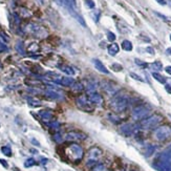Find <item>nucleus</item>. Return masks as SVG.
I'll use <instances>...</instances> for the list:
<instances>
[{
    "mask_svg": "<svg viewBox=\"0 0 171 171\" xmlns=\"http://www.w3.org/2000/svg\"><path fill=\"white\" fill-rule=\"evenodd\" d=\"M152 166L159 171H171V145L159 153Z\"/></svg>",
    "mask_w": 171,
    "mask_h": 171,
    "instance_id": "1",
    "label": "nucleus"
},
{
    "mask_svg": "<svg viewBox=\"0 0 171 171\" xmlns=\"http://www.w3.org/2000/svg\"><path fill=\"white\" fill-rule=\"evenodd\" d=\"M129 105V100L124 95H116L111 100V107L117 112H122Z\"/></svg>",
    "mask_w": 171,
    "mask_h": 171,
    "instance_id": "2",
    "label": "nucleus"
},
{
    "mask_svg": "<svg viewBox=\"0 0 171 171\" xmlns=\"http://www.w3.org/2000/svg\"><path fill=\"white\" fill-rule=\"evenodd\" d=\"M66 156L72 162H78L83 158V148L78 144H72L66 148Z\"/></svg>",
    "mask_w": 171,
    "mask_h": 171,
    "instance_id": "3",
    "label": "nucleus"
},
{
    "mask_svg": "<svg viewBox=\"0 0 171 171\" xmlns=\"http://www.w3.org/2000/svg\"><path fill=\"white\" fill-rule=\"evenodd\" d=\"M162 121V117L159 115H153V116H150V117L144 119V120L141 121L140 123V127L143 129H152L154 127H156L158 125L161 123Z\"/></svg>",
    "mask_w": 171,
    "mask_h": 171,
    "instance_id": "4",
    "label": "nucleus"
},
{
    "mask_svg": "<svg viewBox=\"0 0 171 171\" xmlns=\"http://www.w3.org/2000/svg\"><path fill=\"white\" fill-rule=\"evenodd\" d=\"M154 138L158 141H166L171 138V127L168 125H163L159 126L154 130Z\"/></svg>",
    "mask_w": 171,
    "mask_h": 171,
    "instance_id": "5",
    "label": "nucleus"
},
{
    "mask_svg": "<svg viewBox=\"0 0 171 171\" xmlns=\"http://www.w3.org/2000/svg\"><path fill=\"white\" fill-rule=\"evenodd\" d=\"M102 150L98 147H92L88 150V158H87V166H96L98 159L102 156Z\"/></svg>",
    "mask_w": 171,
    "mask_h": 171,
    "instance_id": "6",
    "label": "nucleus"
},
{
    "mask_svg": "<svg viewBox=\"0 0 171 171\" xmlns=\"http://www.w3.org/2000/svg\"><path fill=\"white\" fill-rule=\"evenodd\" d=\"M150 113V108L148 106L145 105H140L136 106V108H133L132 110V118L134 120H144L146 117H148V115Z\"/></svg>",
    "mask_w": 171,
    "mask_h": 171,
    "instance_id": "7",
    "label": "nucleus"
},
{
    "mask_svg": "<svg viewBox=\"0 0 171 171\" xmlns=\"http://www.w3.org/2000/svg\"><path fill=\"white\" fill-rule=\"evenodd\" d=\"M87 139V136L80 131H70L65 134V140L69 142H77V141H83Z\"/></svg>",
    "mask_w": 171,
    "mask_h": 171,
    "instance_id": "8",
    "label": "nucleus"
},
{
    "mask_svg": "<svg viewBox=\"0 0 171 171\" xmlns=\"http://www.w3.org/2000/svg\"><path fill=\"white\" fill-rule=\"evenodd\" d=\"M121 132L125 136H131L134 131H136V126L131 123H126V124L122 125L120 128Z\"/></svg>",
    "mask_w": 171,
    "mask_h": 171,
    "instance_id": "9",
    "label": "nucleus"
},
{
    "mask_svg": "<svg viewBox=\"0 0 171 171\" xmlns=\"http://www.w3.org/2000/svg\"><path fill=\"white\" fill-rule=\"evenodd\" d=\"M92 63H93V66H95V68L98 70V72H102V74H105V75H109V74H110V72H109V70L107 69L106 66L104 65L103 63H102L101 61L99 60V59H93Z\"/></svg>",
    "mask_w": 171,
    "mask_h": 171,
    "instance_id": "10",
    "label": "nucleus"
},
{
    "mask_svg": "<svg viewBox=\"0 0 171 171\" xmlns=\"http://www.w3.org/2000/svg\"><path fill=\"white\" fill-rule=\"evenodd\" d=\"M77 105H78L80 108L82 109H86V110H90L89 109V102L86 99V97L84 96H81L77 99Z\"/></svg>",
    "mask_w": 171,
    "mask_h": 171,
    "instance_id": "11",
    "label": "nucleus"
},
{
    "mask_svg": "<svg viewBox=\"0 0 171 171\" xmlns=\"http://www.w3.org/2000/svg\"><path fill=\"white\" fill-rule=\"evenodd\" d=\"M88 100L90 101V103L95 104V105H101L102 104V97L96 92L89 93V98H88Z\"/></svg>",
    "mask_w": 171,
    "mask_h": 171,
    "instance_id": "12",
    "label": "nucleus"
},
{
    "mask_svg": "<svg viewBox=\"0 0 171 171\" xmlns=\"http://www.w3.org/2000/svg\"><path fill=\"white\" fill-rule=\"evenodd\" d=\"M39 116L41 117L43 121H45V122H47V124L49 123V120L53 117V112H52L51 110H47V109H44V110H41L39 111Z\"/></svg>",
    "mask_w": 171,
    "mask_h": 171,
    "instance_id": "13",
    "label": "nucleus"
},
{
    "mask_svg": "<svg viewBox=\"0 0 171 171\" xmlns=\"http://www.w3.org/2000/svg\"><path fill=\"white\" fill-rule=\"evenodd\" d=\"M58 84L63 85V86H72L75 84V80L72 78H70V77H61Z\"/></svg>",
    "mask_w": 171,
    "mask_h": 171,
    "instance_id": "14",
    "label": "nucleus"
},
{
    "mask_svg": "<svg viewBox=\"0 0 171 171\" xmlns=\"http://www.w3.org/2000/svg\"><path fill=\"white\" fill-rule=\"evenodd\" d=\"M45 95H46V97L49 98V99H54V100H61V99H62V96H61L59 92H55L54 89H49V90H46Z\"/></svg>",
    "mask_w": 171,
    "mask_h": 171,
    "instance_id": "15",
    "label": "nucleus"
},
{
    "mask_svg": "<svg viewBox=\"0 0 171 171\" xmlns=\"http://www.w3.org/2000/svg\"><path fill=\"white\" fill-rule=\"evenodd\" d=\"M119 52H120V47H119L117 43H112L108 46V54L110 56H116Z\"/></svg>",
    "mask_w": 171,
    "mask_h": 171,
    "instance_id": "16",
    "label": "nucleus"
},
{
    "mask_svg": "<svg viewBox=\"0 0 171 171\" xmlns=\"http://www.w3.org/2000/svg\"><path fill=\"white\" fill-rule=\"evenodd\" d=\"M104 88L105 90H107L109 93H116L118 92V87H116V85L113 83H110V82H107V83L104 84Z\"/></svg>",
    "mask_w": 171,
    "mask_h": 171,
    "instance_id": "17",
    "label": "nucleus"
},
{
    "mask_svg": "<svg viewBox=\"0 0 171 171\" xmlns=\"http://www.w3.org/2000/svg\"><path fill=\"white\" fill-rule=\"evenodd\" d=\"M59 68H60L61 70H62L64 74L68 75V76H74L76 72H75V69L72 67H70V66L68 65H62V66H59Z\"/></svg>",
    "mask_w": 171,
    "mask_h": 171,
    "instance_id": "18",
    "label": "nucleus"
},
{
    "mask_svg": "<svg viewBox=\"0 0 171 171\" xmlns=\"http://www.w3.org/2000/svg\"><path fill=\"white\" fill-rule=\"evenodd\" d=\"M27 104L31 107H39L41 106L42 102L40 100L36 99V98H27Z\"/></svg>",
    "mask_w": 171,
    "mask_h": 171,
    "instance_id": "19",
    "label": "nucleus"
},
{
    "mask_svg": "<svg viewBox=\"0 0 171 171\" xmlns=\"http://www.w3.org/2000/svg\"><path fill=\"white\" fill-rule=\"evenodd\" d=\"M121 46H122V49H124V51H126V52H131L132 49H133V46H132V43L129 40L122 41V44H121Z\"/></svg>",
    "mask_w": 171,
    "mask_h": 171,
    "instance_id": "20",
    "label": "nucleus"
},
{
    "mask_svg": "<svg viewBox=\"0 0 171 171\" xmlns=\"http://www.w3.org/2000/svg\"><path fill=\"white\" fill-rule=\"evenodd\" d=\"M149 66L152 70H154V72H159V70L163 69V64H162V62H159V61H156V62L151 63Z\"/></svg>",
    "mask_w": 171,
    "mask_h": 171,
    "instance_id": "21",
    "label": "nucleus"
},
{
    "mask_svg": "<svg viewBox=\"0 0 171 171\" xmlns=\"http://www.w3.org/2000/svg\"><path fill=\"white\" fill-rule=\"evenodd\" d=\"M152 77H153V78L156 79V81L159 82V83H161V84H166V79L164 78V77L162 76L161 74H159V72H152Z\"/></svg>",
    "mask_w": 171,
    "mask_h": 171,
    "instance_id": "22",
    "label": "nucleus"
},
{
    "mask_svg": "<svg viewBox=\"0 0 171 171\" xmlns=\"http://www.w3.org/2000/svg\"><path fill=\"white\" fill-rule=\"evenodd\" d=\"M36 164H37V163H36L35 159H33V158H29V159H27L25 162H24V167H25V168L33 167V166H35Z\"/></svg>",
    "mask_w": 171,
    "mask_h": 171,
    "instance_id": "23",
    "label": "nucleus"
},
{
    "mask_svg": "<svg viewBox=\"0 0 171 171\" xmlns=\"http://www.w3.org/2000/svg\"><path fill=\"white\" fill-rule=\"evenodd\" d=\"M1 151H2V153H3L4 156H12V149H11L8 146H3V147L1 148Z\"/></svg>",
    "mask_w": 171,
    "mask_h": 171,
    "instance_id": "24",
    "label": "nucleus"
},
{
    "mask_svg": "<svg viewBox=\"0 0 171 171\" xmlns=\"http://www.w3.org/2000/svg\"><path fill=\"white\" fill-rule=\"evenodd\" d=\"M108 119L111 121L112 123H115V124H119V123L121 122V119L118 117V116L116 115H112V113H110V115L108 116Z\"/></svg>",
    "mask_w": 171,
    "mask_h": 171,
    "instance_id": "25",
    "label": "nucleus"
},
{
    "mask_svg": "<svg viewBox=\"0 0 171 171\" xmlns=\"http://www.w3.org/2000/svg\"><path fill=\"white\" fill-rule=\"evenodd\" d=\"M134 62H136V64L138 65V66H140V67H142V68H146V67H148V63H146L144 62V61H142V60H140V59H134Z\"/></svg>",
    "mask_w": 171,
    "mask_h": 171,
    "instance_id": "26",
    "label": "nucleus"
},
{
    "mask_svg": "<svg viewBox=\"0 0 171 171\" xmlns=\"http://www.w3.org/2000/svg\"><path fill=\"white\" fill-rule=\"evenodd\" d=\"M92 171H107V170L103 164H97L96 166H93Z\"/></svg>",
    "mask_w": 171,
    "mask_h": 171,
    "instance_id": "27",
    "label": "nucleus"
},
{
    "mask_svg": "<svg viewBox=\"0 0 171 171\" xmlns=\"http://www.w3.org/2000/svg\"><path fill=\"white\" fill-rule=\"evenodd\" d=\"M129 76H130L132 79H134V80H136V81H139V82H145V80L143 79L141 76H139V75H136V72H130V74H129Z\"/></svg>",
    "mask_w": 171,
    "mask_h": 171,
    "instance_id": "28",
    "label": "nucleus"
},
{
    "mask_svg": "<svg viewBox=\"0 0 171 171\" xmlns=\"http://www.w3.org/2000/svg\"><path fill=\"white\" fill-rule=\"evenodd\" d=\"M72 88H74L75 90H77V92H81V90H83L84 87L81 83H79V82H75V84L72 85Z\"/></svg>",
    "mask_w": 171,
    "mask_h": 171,
    "instance_id": "29",
    "label": "nucleus"
},
{
    "mask_svg": "<svg viewBox=\"0 0 171 171\" xmlns=\"http://www.w3.org/2000/svg\"><path fill=\"white\" fill-rule=\"evenodd\" d=\"M49 126L51 127L52 129H54V130H58V129L60 128V124H59L58 122H49Z\"/></svg>",
    "mask_w": 171,
    "mask_h": 171,
    "instance_id": "30",
    "label": "nucleus"
},
{
    "mask_svg": "<svg viewBox=\"0 0 171 171\" xmlns=\"http://www.w3.org/2000/svg\"><path fill=\"white\" fill-rule=\"evenodd\" d=\"M116 35L115 33H112V32H107V40L110 41V42H113V41L116 40Z\"/></svg>",
    "mask_w": 171,
    "mask_h": 171,
    "instance_id": "31",
    "label": "nucleus"
},
{
    "mask_svg": "<svg viewBox=\"0 0 171 171\" xmlns=\"http://www.w3.org/2000/svg\"><path fill=\"white\" fill-rule=\"evenodd\" d=\"M111 68H112L115 72H120V70L123 69V67L120 64H119V63H113V64L111 65Z\"/></svg>",
    "mask_w": 171,
    "mask_h": 171,
    "instance_id": "32",
    "label": "nucleus"
},
{
    "mask_svg": "<svg viewBox=\"0 0 171 171\" xmlns=\"http://www.w3.org/2000/svg\"><path fill=\"white\" fill-rule=\"evenodd\" d=\"M85 3L89 8H95V5H96L95 2H93V0H85Z\"/></svg>",
    "mask_w": 171,
    "mask_h": 171,
    "instance_id": "33",
    "label": "nucleus"
},
{
    "mask_svg": "<svg viewBox=\"0 0 171 171\" xmlns=\"http://www.w3.org/2000/svg\"><path fill=\"white\" fill-rule=\"evenodd\" d=\"M54 139H55V141H56L57 143H61L62 142V136H61L60 133H56L55 134V136H54Z\"/></svg>",
    "mask_w": 171,
    "mask_h": 171,
    "instance_id": "34",
    "label": "nucleus"
},
{
    "mask_svg": "<svg viewBox=\"0 0 171 171\" xmlns=\"http://www.w3.org/2000/svg\"><path fill=\"white\" fill-rule=\"evenodd\" d=\"M146 52H147V53H149L150 55H152V56H153V55H154V49H152L151 46L146 47Z\"/></svg>",
    "mask_w": 171,
    "mask_h": 171,
    "instance_id": "35",
    "label": "nucleus"
},
{
    "mask_svg": "<svg viewBox=\"0 0 171 171\" xmlns=\"http://www.w3.org/2000/svg\"><path fill=\"white\" fill-rule=\"evenodd\" d=\"M165 89L168 93L171 95V84H165Z\"/></svg>",
    "mask_w": 171,
    "mask_h": 171,
    "instance_id": "36",
    "label": "nucleus"
},
{
    "mask_svg": "<svg viewBox=\"0 0 171 171\" xmlns=\"http://www.w3.org/2000/svg\"><path fill=\"white\" fill-rule=\"evenodd\" d=\"M156 15H158L159 16V17H161V18H163V19L164 20H165V21H169V18H167V17H166V16H163V15H161V14H159V13H156Z\"/></svg>",
    "mask_w": 171,
    "mask_h": 171,
    "instance_id": "37",
    "label": "nucleus"
},
{
    "mask_svg": "<svg viewBox=\"0 0 171 171\" xmlns=\"http://www.w3.org/2000/svg\"><path fill=\"white\" fill-rule=\"evenodd\" d=\"M165 72H167L168 75H170V76H171V66H166V67H165Z\"/></svg>",
    "mask_w": 171,
    "mask_h": 171,
    "instance_id": "38",
    "label": "nucleus"
},
{
    "mask_svg": "<svg viewBox=\"0 0 171 171\" xmlns=\"http://www.w3.org/2000/svg\"><path fill=\"white\" fill-rule=\"evenodd\" d=\"M0 163H1L2 165H3V166H4V167H5V168H8V163H6V162L4 161V159H0Z\"/></svg>",
    "mask_w": 171,
    "mask_h": 171,
    "instance_id": "39",
    "label": "nucleus"
},
{
    "mask_svg": "<svg viewBox=\"0 0 171 171\" xmlns=\"http://www.w3.org/2000/svg\"><path fill=\"white\" fill-rule=\"evenodd\" d=\"M158 3H159L161 5H166V1L165 0H156Z\"/></svg>",
    "mask_w": 171,
    "mask_h": 171,
    "instance_id": "40",
    "label": "nucleus"
},
{
    "mask_svg": "<svg viewBox=\"0 0 171 171\" xmlns=\"http://www.w3.org/2000/svg\"><path fill=\"white\" fill-rule=\"evenodd\" d=\"M166 54H167L168 56H171V47H168V49H166Z\"/></svg>",
    "mask_w": 171,
    "mask_h": 171,
    "instance_id": "41",
    "label": "nucleus"
},
{
    "mask_svg": "<svg viewBox=\"0 0 171 171\" xmlns=\"http://www.w3.org/2000/svg\"><path fill=\"white\" fill-rule=\"evenodd\" d=\"M32 142H33V144H35V145L39 146V143H38V142H36V141H35V140H34V139H33V140H32Z\"/></svg>",
    "mask_w": 171,
    "mask_h": 171,
    "instance_id": "42",
    "label": "nucleus"
},
{
    "mask_svg": "<svg viewBox=\"0 0 171 171\" xmlns=\"http://www.w3.org/2000/svg\"><path fill=\"white\" fill-rule=\"evenodd\" d=\"M64 171H72V170H64Z\"/></svg>",
    "mask_w": 171,
    "mask_h": 171,
    "instance_id": "43",
    "label": "nucleus"
},
{
    "mask_svg": "<svg viewBox=\"0 0 171 171\" xmlns=\"http://www.w3.org/2000/svg\"><path fill=\"white\" fill-rule=\"evenodd\" d=\"M170 41H171V34H170Z\"/></svg>",
    "mask_w": 171,
    "mask_h": 171,
    "instance_id": "44",
    "label": "nucleus"
},
{
    "mask_svg": "<svg viewBox=\"0 0 171 171\" xmlns=\"http://www.w3.org/2000/svg\"><path fill=\"white\" fill-rule=\"evenodd\" d=\"M131 171H134V170H131Z\"/></svg>",
    "mask_w": 171,
    "mask_h": 171,
    "instance_id": "45",
    "label": "nucleus"
},
{
    "mask_svg": "<svg viewBox=\"0 0 171 171\" xmlns=\"http://www.w3.org/2000/svg\"><path fill=\"white\" fill-rule=\"evenodd\" d=\"M16 171H17V170H16Z\"/></svg>",
    "mask_w": 171,
    "mask_h": 171,
    "instance_id": "46",
    "label": "nucleus"
},
{
    "mask_svg": "<svg viewBox=\"0 0 171 171\" xmlns=\"http://www.w3.org/2000/svg\"><path fill=\"white\" fill-rule=\"evenodd\" d=\"M170 81H171V80H170Z\"/></svg>",
    "mask_w": 171,
    "mask_h": 171,
    "instance_id": "47",
    "label": "nucleus"
}]
</instances>
